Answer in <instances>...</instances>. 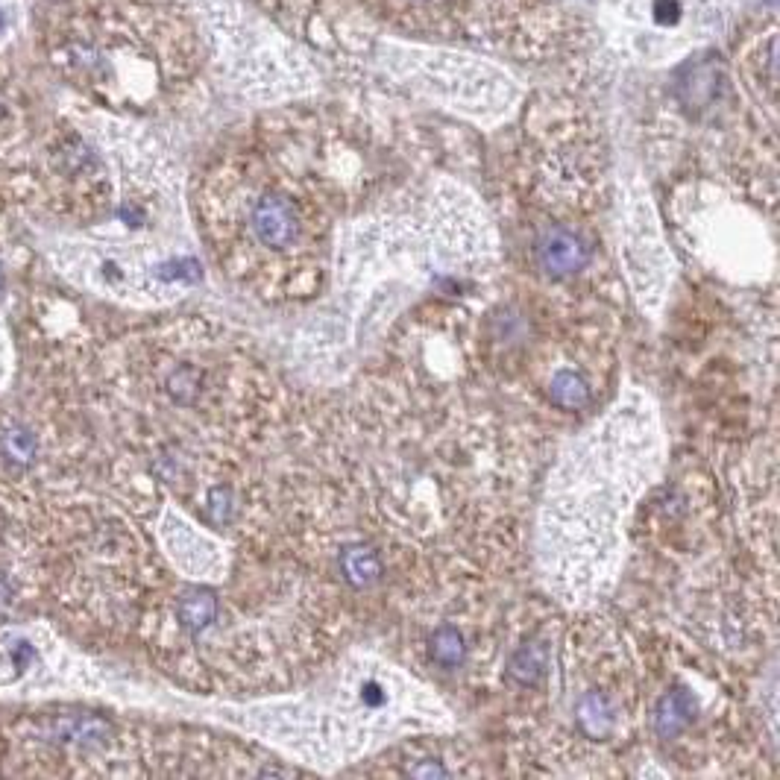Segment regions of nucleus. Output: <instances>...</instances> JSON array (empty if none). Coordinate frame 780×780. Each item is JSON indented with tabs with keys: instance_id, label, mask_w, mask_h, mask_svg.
Returning a JSON list of instances; mask_svg holds the SVG:
<instances>
[{
	"instance_id": "f257e3e1",
	"label": "nucleus",
	"mask_w": 780,
	"mask_h": 780,
	"mask_svg": "<svg viewBox=\"0 0 780 780\" xmlns=\"http://www.w3.org/2000/svg\"><path fill=\"white\" fill-rule=\"evenodd\" d=\"M238 267L261 294H308L323 270V220L314 206L270 174L247 182L229 223Z\"/></svg>"
},
{
	"instance_id": "0eeeda50",
	"label": "nucleus",
	"mask_w": 780,
	"mask_h": 780,
	"mask_svg": "<svg viewBox=\"0 0 780 780\" xmlns=\"http://www.w3.org/2000/svg\"><path fill=\"white\" fill-rule=\"evenodd\" d=\"M0 452L9 464L15 467H30L39 455V440L36 434L24 426H9L6 432L0 434Z\"/></svg>"
},
{
	"instance_id": "1a4fd4ad",
	"label": "nucleus",
	"mask_w": 780,
	"mask_h": 780,
	"mask_svg": "<svg viewBox=\"0 0 780 780\" xmlns=\"http://www.w3.org/2000/svg\"><path fill=\"white\" fill-rule=\"evenodd\" d=\"M9 605H12V590H9L6 578H0V616H6Z\"/></svg>"
},
{
	"instance_id": "f03ea898",
	"label": "nucleus",
	"mask_w": 780,
	"mask_h": 780,
	"mask_svg": "<svg viewBox=\"0 0 780 780\" xmlns=\"http://www.w3.org/2000/svg\"><path fill=\"white\" fill-rule=\"evenodd\" d=\"M531 256L549 279H572L590 264L593 250H590V241L578 229H572L566 223H552V226L540 229V235L534 238Z\"/></svg>"
},
{
	"instance_id": "9d476101",
	"label": "nucleus",
	"mask_w": 780,
	"mask_h": 780,
	"mask_svg": "<svg viewBox=\"0 0 780 780\" xmlns=\"http://www.w3.org/2000/svg\"><path fill=\"white\" fill-rule=\"evenodd\" d=\"M0 288H3V270H0Z\"/></svg>"
},
{
	"instance_id": "7ed1b4c3",
	"label": "nucleus",
	"mask_w": 780,
	"mask_h": 780,
	"mask_svg": "<svg viewBox=\"0 0 780 780\" xmlns=\"http://www.w3.org/2000/svg\"><path fill=\"white\" fill-rule=\"evenodd\" d=\"M338 569L352 587H370L382 575V558L376 555L373 546H347L338 558Z\"/></svg>"
},
{
	"instance_id": "39448f33",
	"label": "nucleus",
	"mask_w": 780,
	"mask_h": 780,
	"mask_svg": "<svg viewBox=\"0 0 780 780\" xmlns=\"http://www.w3.org/2000/svg\"><path fill=\"white\" fill-rule=\"evenodd\" d=\"M217 613H220V605L209 590H191L176 605V616H179L182 628L191 631V634L206 631L217 619Z\"/></svg>"
},
{
	"instance_id": "20e7f679",
	"label": "nucleus",
	"mask_w": 780,
	"mask_h": 780,
	"mask_svg": "<svg viewBox=\"0 0 780 780\" xmlns=\"http://www.w3.org/2000/svg\"><path fill=\"white\" fill-rule=\"evenodd\" d=\"M549 399H552V405H558L564 411H581V408L590 405L593 390H590V382L578 370L566 367V370H558L549 379Z\"/></svg>"
},
{
	"instance_id": "6e6552de",
	"label": "nucleus",
	"mask_w": 780,
	"mask_h": 780,
	"mask_svg": "<svg viewBox=\"0 0 780 780\" xmlns=\"http://www.w3.org/2000/svg\"><path fill=\"white\" fill-rule=\"evenodd\" d=\"M543 669H546V649H543L540 640L528 643V646L520 649V654L511 660V675H517L520 684H534V681H540Z\"/></svg>"
},
{
	"instance_id": "423d86ee",
	"label": "nucleus",
	"mask_w": 780,
	"mask_h": 780,
	"mask_svg": "<svg viewBox=\"0 0 780 780\" xmlns=\"http://www.w3.org/2000/svg\"><path fill=\"white\" fill-rule=\"evenodd\" d=\"M429 657L440 669H458L467 657V643L458 628L440 625L429 640Z\"/></svg>"
}]
</instances>
